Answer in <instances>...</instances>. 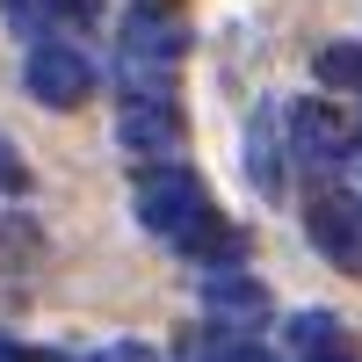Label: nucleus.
Instances as JSON below:
<instances>
[{
    "instance_id": "39448f33",
    "label": "nucleus",
    "mask_w": 362,
    "mask_h": 362,
    "mask_svg": "<svg viewBox=\"0 0 362 362\" xmlns=\"http://www.w3.org/2000/svg\"><path fill=\"white\" fill-rule=\"evenodd\" d=\"M305 232L334 268L362 276V196L355 189H312L305 196Z\"/></svg>"
},
{
    "instance_id": "2eb2a0df",
    "label": "nucleus",
    "mask_w": 362,
    "mask_h": 362,
    "mask_svg": "<svg viewBox=\"0 0 362 362\" xmlns=\"http://www.w3.org/2000/svg\"><path fill=\"white\" fill-rule=\"evenodd\" d=\"M0 362H29V348H15V341H0Z\"/></svg>"
},
{
    "instance_id": "9b49d317",
    "label": "nucleus",
    "mask_w": 362,
    "mask_h": 362,
    "mask_svg": "<svg viewBox=\"0 0 362 362\" xmlns=\"http://www.w3.org/2000/svg\"><path fill=\"white\" fill-rule=\"evenodd\" d=\"M319 87L362 95V44H326V51H319Z\"/></svg>"
},
{
    "instance_id": "0eeeda50",
    "label": "nucleus",
    "mask_w": 362,
    "mask_h": 362,
    "mask_svg": "<svg viewBox=\"0 0 362 362\" xmlns=\"http://www.w3.org/2000/svg\"><path fill=\"white\" fill-rule=\"evenodd\" d=\"M189 51V29L167 15V0H145V8L124 15V58L131 66H181Z\"/></svg>"
},
{
    "instance_id": "1a4fd4ad",
    "label": "nucleus",
    "mask_w": 362,
    "mask_h": 362,
    "mask_svg": "<svg viewBox=\"0 0 362 362\" xmlns=\"http://www.w3.org/2000/svg\"><path fill=\"white\" fill-rule=\"evenodd\" d=\"M276 124H283L276 102H261L247 116V174H254L261 196H283V138H276Z\"/></svg>"
},
{
    "instance_id": "423d86ee",
    "label": "nucleus",
    "mask_w": 362,
    "mask_h": 362,
    "mask_svg": "<svg viewBox=\"0 0 362 362\" xmlns=\"http://www.w3.org/2000/svg\"><path fill=\"white\" fill-rule=\"evenodd\" d=\"M181 138H189V124H181V102L174 95H124V116H116V145H124V153L167 160Z\"/></svg>"
},
{
    "instance_id": "f03ea898",
    "label": "nucleus",
    "mask_w": 362,
    "mask_h": 362,
    "mask_svg": "<svg viewBox=\"0 0 362 362\" xmlns=\"http://www.w3.org/2000/svg\"><path fill=\"white\" fill-rule=\"evenodd\" d=\"M290 153H297V167L334 174V167H348L362 153V131L334 102H290Z\"/></svg>"
},
{
    "instance_id": "4468645a",
    "label": "nucleus",
    "mask_w": 362,
    "mask_h": 362,
    "mask_svg": "<svg viewBox=\"0 0 362 362\" xmlns=\"http://www.w3.org/2000/svg\"><path fill=\"white\" fill-rule=\"evenodd\" d=\"M95 362H160L153 348H138V341H116V348H102Z\"/></svg>"
},
{
    "instance_id": "ddd939ff",
    "label": "nucleus",
    "mask_w": 362,
    "mask_h": 362,
    "mask_svg": "<svg viewBox=\"0 0 362 362\" xmlns=\"http://www.w3.org/2000/svg\"><path fill=\"white\" fill-rule=\"evenodd\" d=\"M203 362H268V355H261L254 341H225V334H218V348H210Z\"/></svg>"
},
{
    "instance_id": "f8f14e48",
    "label": "nucleus",
    "mask_w": 362,
    "mask_h": 362,
    "mask_svg": "<svg viewBox=\"0 0 362 362\" xmlns=\"http://www.w3.org/2000/svg\"><path fill=\"white\" fill-rule=\"evenodd\" d=\"M22 189H29V167H22V153H15V145L0 138V196H22Z\"/></svg>"
},
{
    "instance_id": "dca6fc26",
    "label": "nucleus",
    "mask_w": 362,
    "mask_h": 362,
    "mask_svg": "<svg viewBox=\"0 0 362 362\" xmlns=\"http://www.w3.org/2000/svg\"><path fill=\"white\" fill-rule=\"evenodd\" d=\"M95 8H102V0H73V15H95Z\"/></svg>"
},
{
    "instance_id": "9d476101",
    "label": "nucleus",
    "mask_w": 362,
    "mask_h": 362,
    "mask_svg": "<svg viewBox=\"0 0 362 362\" xmlns=\"http://www.w3.org/2000/svg\"><path fill=\"white\" fill-rule=\"evenodd\" d=\"M290 348H297V362H312V355L348 348V334H341L334 312H297V319H290Z\"/></svg>"
},
{
    "instance_id": "7ed1b4c3",
    "label": "nucleus",
    "mask_w": 362,
    "mask_h": 362,
    "mask_svg": "<svg viewBox=\"0 0 362 362\" xmlns=\"http://www.w3.org/2000/svg\"><path fill=\"white\" fill-rule=\"evenodd\" d=\"M95 58H87L80 44H66V37H51V44H37L29 51V66H22V87L37 95L44 109H80L87 95H95Z\"/></svg>"
},
{
    "instance_id": "6e6552de",
    "label": "nucleus",
    "mask_w": 362,
    "mask_h": 362,
    "mask_svg": "<svg viewBox=\"0 0 362 362\" xmlns=\"http://www.w3.org/2000/svg\"><path fill=\"white\" fill-rule=\"evenodd\" d=\"M181 247V261H196L203 276H232V268H247V254H254V239L239 232V225H225L218 210H210V218H196L189 232L174 239Z\"/></svg>"
},
{
    "instance_id": "f257e3e1",
    "label": "nucleus",
    "mask_w": 362,
    "mask_h": 362,
    "mask_svg": "<svg viewBox=\"0 0 362 362\" xmlns=\"http://www.w3.org/2000/svg\"><path fill=\"white\" fill-rule=\"evenodd\" d=\"M131 210H138V225H145V232L181 239L196 218H210V189H203L189 167H145V174H138V189H131Z\"/></svg>"
},
{
    "instance_id": "f3484780",
    "label": "nucleus",
    "mask_w": 362,
    "mask_h": 362,
    "mask_svg": "<svg viewBox=\"0 0 362 362\" xmlns=\"http://www.w3.org/2000/svg\"><path fill=\"white\" fill-rule=\"evenodd\" d=\"M29 362H58V355H29Z\"/></svg>"
},
{
    "instance_id": "20e7f679",
    "label": "nucleus",
    "mask_w": 362,
    "mask_h": 362,
    "mask_svg": "<svg viewBox=\"0 0 362 362\" xmlns=\"http://www.w3.org/2000/svg\"><path fill=\"white\" fill-rule=\"evenodd\" d=\"M268 319H276V297H268L247 268H232V276H203V326H210V334L254 341Z\"/></svg>"
}]
</instances>
